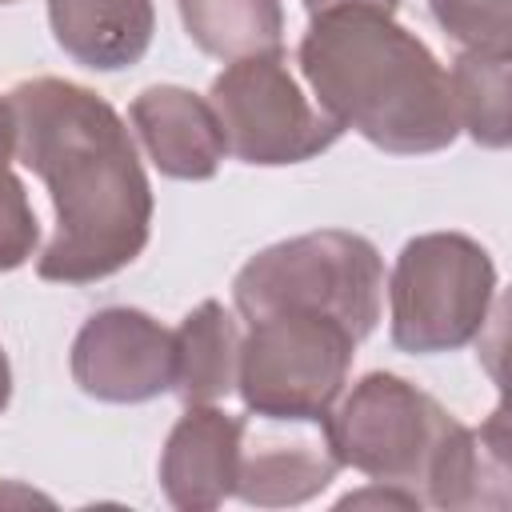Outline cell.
Listing matches in <instances>:
<instances>
[{
    "label": "cell",
    "instance_id": "obj_1",
    "mask_svg": "<svg viewBox=\"0 0 512 512\" xmlns=\"http://www.w3.org/2000/svg\"><path fill=\"white\" fill-rule=\"evenodd\" d=\"M16 156L52 196L56 228L36 256L48 284H96L128 268L152 236V184L120 112L92 88L32 76L8 92Z\"/></svg>",
    "mask_w": 512,
    "mask_h": 512
},
{
    "label": "cell",
    "instance_id": "obj_2",
    "mask_svg": "<svg viewBox=\"0 0 512 512\" xmlns=\"http://www.w3.org/2000/svg\"><path fill=\"white\" fill-rule=\"evenodd\" d=\"M296 64L316 104L380 152L428 156L460 136L444 64L388 12L332 8L312 16Z\"/></svg>",
    "mask_w": 512,
    "mask_h": 512
},
{
    "label": "cell",
    "instance_id": "obj_3",
    "mask_svg": "<svg viewBox=\"0 0 512 512\" xmlns=\"http://www.w3.org/2000/svg\"><path fill=\"white\" fill-rule=\"evenodd\" d=\"M232 300L248 324L268 312H320L364 340L384 308V260L360 232H304L260 248L236 272Z\"/></svg>",
    "mask_w": 512,
    "mask_h": 512
},
{
    "label": "cell",
    "instance_id": "obj_4",
    "mask_svg": "<svg viewBox=\"0 0 512 512\" xmlns=\"http://www.w3.org/2000/svg\"><path fill=\"white\" fill-rule=\"evenodd\" d=\"M496 300V264L464 232L412 236L388 276L392 344L412 356H440L472 344Z\"/></svg>",
    "mask_w": 512,
    "mask_h": 512
},
{
    "label": "cell",
    "instance_id": "obj_5",
    "mask_svg": "<svg viewBox=\"0 0 512 512\" xmlns=\"http://www.w3.org/2000/svg\"><path fill=\"white\" fill-rule=\"evenodd\" d=\"M356 336L320 312H268L240 340L236 392L248 416L320 424L340 400Z\"/></svg>",
    "mask_w": 512,
    "mask_h": 512
},
{
    "label": "cell",
    "instance_id": "obj_6",
    "mask_svg": "<svg viewBox=\"0 0 512 512\" xmlns=\"http://www.w3.org/2000/svg\"><path fill=\"white\" fill-rule=\"evenodd\" d=\"M460 420L424 388L396 372H368L324 416V436L340 468L376 484H396L424 504V480Z\"/></svg>",
    "mask_w": 512,
    "mask_h": 512
},
{
    "label": "cell",
    "instance_id": "obj_7",
    "mask_svg": "<svg viewBox=\"0 0 512 512\" xmlns=\"http://www.w3.org/2000/svg\"><path fill=\"white\" fill-rule=\"evenodd\" d=\"M208 104L220 120L228 152L256 168L304 164L344 136V128L304 96L284 52L224 64L208 88Z\"/></svg>",
    "mask_w": 512,
    "mask_h": 512
},
{
    "label": "cell",
    "instance_id": "obj_8",
    "mask_svg": "<svg viewBox=\"0 0 512 512\" xmlns=\"http://www.w3.org/2000/svg\"><path fill=\"white\" fill-rule=\"evenodd\" d=\"M72 380L104 404H144L172 392V332L128 304L92 312L68 352Z\"/></svg>",
    "mask_w": 512,
    "mask_h": 512
},
{
    "label": "cell",
    "instance_id": "obj_9",
    "mask_svg": "<svg viewBox=\"0 0 512 512\" xmlns=\"http://www.w3.org/2000/svg\"><path fill=\"white\" fill-rule=\"evenodd\" d=\"M260 424L264 428H252L244 420L232 496L256 508H292L320 496L336 480L340 460L324 436V420L320 424L260 420Z\"/></svg>",
    "mask_w": 512,
    "mask_h": 512
},
{
    "label": "cell",
    "instance_id": "obj_10",
    "mask_svg": "<svg viewBox=\"0 0 512 512\" xmlns=\"http://www.w3.org/2000/svg\"><path fill=\"white\" fill-rule=\"evenodd\" d=\"M244 420L216 404H184L160 452L164 500L180 512H212L232 496Z\"/></svg>",
    "mask_w": 512,
    "mask_h": 512
},
{
    "label": "cell",
    "instance_id": "obj_11",
    "mask_svg": "<svg viewBox=\"0 0 512 512\" xmlns=\"http://www.w3.org/2000/svg\"><path fill=\"white\" fill-rule=\"evenodd\" d=\"M128 120L148 152V160L168 180H212L228 156L220 120L212 104L180 84H152L144 88Z\"/></svg>",
    "mask_w": 512,
    "mask_h": 512
},
{
    "label": "cell",
    "instance_id": "obj_12",
    "mask_svg": "<svg viewBox=\"0 0 512 512\" xmlns=\"http://www.w3.org/2000/svg\"><path fill=\"white\" fill-rule=\"evenodd\" d=\"M52 40L92 72H124L144 60L156 32L152 0H48Z\"/></svg>",
    "mask_w": 512,
    "mask_h": 512
},
{
    "label": "cell",
    "instance_id": "obj_13",
    "mask_svg": "<svg viewBox=\"0 0 512 512\" xmlns=\"http://www.w3.org/2000/svg\"><path fill=\"white\" fill-rule=\"evenodd\" d=\"M424 504L448 508V512H472V508H508V424L504 408H496L480 428L456 424L452 436L440 444L428 480H424Z\"/></svg>",
    "mask_w": 512,
    "mask_h": 512
},
{
    "label": "cell",
    "instance_id": "obj_14",
    "mask_svg": "<svg viewBox=\"0 0 512 512\" xmlns=\"http://www.w3.org/2000/svg\"><path fill=\"white\" fill-rule=\"evenodd\" d=\"M240 328L220 300H200L172 332V392L180 404H216L236 392Z\"/></svg>",
    "mask_w": 512,
    "mask_h": 512
},
{
    "label": "cell",
    "instance_id": "obj_15",
    "mask_svg": "<svg viewBox=\"0 0 512 512\" xmlns=\"http://www.w3.org/2000/svg\"><path fill=\"white\" fill-rule=\"evenodd\" d=\"M188 40L232 64L260 52H280L284 8L280 0H176Z\"/></svg>",
    "mask_w": 512,
    "mask_h": 512
},
{
    "label": "cell",
    "instance_id": "obj_16",
    "mask_svg": "<svg viewBox=\"0 0 512 512\" xmlns=\"http://www.w3.org/2000/svg\"><path fill=\"white\" fill-rule=\"evenodd\" d=\"M508 76H512V52H480L460 48V56L448 68V92L460 128L480 148H508L512 120H508Z\"/></svg>",
    "mask_w": 512,
    "mask_h": 512
},
{
    "label": "cell",
    "instance_id": "obj_17",
    "mask_svg": "<svg viewBox=\"0 0 512 512\" xmlns=\"http://www.w3.org/2000/svg\"><path fill=\"white\" fill-rule=\"evenodd\" d=\"M512 0H428L432 20L460 48L512 52Z\"/></svg>",
    "mask_w": 512,
    "mask_h": 512
},
{
    "label": "cell",
    "instance_id": "obj_18",
    "mask_svg": "<svg viewBox=\"0 0 512 512\" xmlns=\"http://www.w3.org/2000/svg\"><path fill=\"white\" fill-rule=\"evenodd\" d=\"M40 224L20 176L0 164V272H12L36 256Z\"/></svg>",
    "mask_w": 512,
    "mask_h": 512
},
{
    "label": "cell",
    "instance_id": "obj_19",
    "mask_svg": "<svg viewBox=\"0 0 512 512\" xmlns=\"http://www.w3.org/2000/svg\"><path fill=\"white\" fill-rule=\"evenodd\" d=\"M360 504H392V508H420V500H416L412 492H404V488H396V484H376V480H372V488H364V492H348V496L340 500V508H360Z\"/></svg>",
    "mask_w": 512,
    "mask_h": 512
},
{
    "label": "cell",
    "instance_id": "obj_20",
    "mask_svg": "<svg viewBox=\"0 0 512 512\" xmlns=\"http://www.w3.org/2000/svg\"><path fill=\"white\" fill-rule=\"evenodd\" d=\"M308 16H320V12H332V8H372V12H396L400 0H304Z\"/></svg>",
    "mask_w": 512,
    "mask_h": 512
},
{
    "label": "cell",
    "instance_id": "obj_21",
    "mask_svg": "<svg viewBox=\"0 0 512 512\" xmlns=\"http://www.w3.org/2000/svg\"><path fill=\"white\" fill-rule=\"evenodd\" d=\"M12 156H16V120L8 96H0V164H12Z\"/></svg>",
    "mask_w": 512,
    "mask_h": 512
},
{
    "label": "cell",
    "instance_id": "obj_22",
    "mask_svg": "<svg viewBox=\"0 0 512 512\" xmlns=\"http://www.w3.org/2000/svg\"><path fill=\"white\" fill-rule=\"evenodd\" d=\"M8 400H12V364H8V352L0 344V412L8 408Z\"/></svg>",
    "mask_w": 512,
    "mask_h": 512
},
{
    "label": "cell",
    "instance_id": "obj_23",
    "mask_svg": "<svg viewBox=\"0 0 512 512\" xmlns=\"http://www.w3.org/2000/svg\"><path fill=\"white\" fill-rule=\"evenodd\" d=\"M0 4H16V0H0Z\"/></svg>",
    "mask_w": 512,
    "mask_h": 512
}]
</instances>
